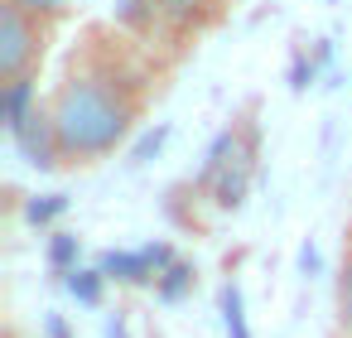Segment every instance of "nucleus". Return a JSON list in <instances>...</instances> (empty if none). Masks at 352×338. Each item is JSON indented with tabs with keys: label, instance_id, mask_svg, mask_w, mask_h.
I'll return each instance as SVG.
<instances>
[{
	"label": "nucleus",
	"instance_id": "4",
	"mask_svg": "<svg viewBox=\"0 0 352 338\" xmlns=\"http://www.w3.org/2000/svg\"><path fill=\"white\" fill-rule=\"evenodd\" d=\"M0 92H6V131H20L44 102H39V87L25 78V83H10V87H0Z\"/></svg>",
	"mask_w": 352,
	"mask_h": 338
},
{
	"label": "nucleus",
	"instance_id": "7",
	"mask_svg": "<svg viewBox=\"0 0 352 338\" xmlns=\"http://www.w3.org/2000/svg\"><path fill=\"white\" fill-rule=\"evenodd\" d=\"M6 6H20L25 15H34V20H58L73 0H6Z\"/></svg>",
	"mask_w": 352,
	"mask_h": 338
},
{
	"label": "nucleus",
	"instance_id": "5",
	"mask_svg": "<svg viewBox=\"0 0 352 338\" xmlns=\"http://www.w3.org/2000/svg\"><path fill=\"white\" fill-rule=\"evenodd\" d=\"M333 304H338V328L352 338V256H347L342 271H338V295H333Z\"/></svg>",
	"mask_w": 352,
	"mask_h": 338
},
{
	"label": "nucleus",
	"instance_id": "6",
	"mask_svg": "<svg viewBox=\"0 0 352 338\" xmlns=\"http://www.w3.org/2000/svg\"><path fill=\"white\" fill-rule=\"evenodd\" d=\"M222 309H227V338H251L246 314H241V290H227L222 295Z\"/></svg>",
	"mask_w": 352,
	"mask_h": 338
},
{
	"label": "nucleus",
	"instance_id": "2",
	"mask_svg": "<svg viewBox=\"0 0 352 338\" xmlns=\"http://www.w3.org/2000/svg\"><path fill=\"white\" fill-rule=\"evenodd\" d=\"M44 54V20L25 15L20 6H0V87L25 83Z\"/></svg>",
	"mask_w": 352,
	"mask_h": 338
},
{
	"label": "nucleus",
	"instance_id": "8",
	"mask_svg": "<svg viewBox=\"0 0 352 338\" xmlns=\"http://www.w3.org/2000/svg\"><path fill=\"white\" fill-rule=\"evenodd\" d=\"M68 290H73L78 299H87V304H97V295H102V275H97V271H73Z\"/></svg>",
	"mask_w": 352,
	"mask_h": 338
},
{
	"label": "nucleus",
	"instance_id": "1",
	"mask_svg": "<svg viewBox=\"0 0 352 338\" xmlns=\"http://www.w3.org/2000/svg\"><path fill=\"white\" fill-rule=\"evenodd\" d=\"M49 121H54L63 160L92 165V160L126 145V136L135 126V97L111 73H73L54 92Z\"/></svg>",
	"mask_w": 352,
	"mask_h": 338
},
{
	"label": "nucleus",
	"instance_id": "3",
	"mask_svg": "<svg viewBox=\"0 0 352 338\" xmlns=\"http://www.w3.org/2000/svg\"><path fill=\"white\" fill-rule=\"evenodd\" d=\"M10 140H15L20 160H25V165H34V169H54V165L63 160L58 136H54V121H49V107H39L20 131H10Z\"/></svg>",
	"mask_w": 352,
	"mask_h": 338
}]
</instances>
